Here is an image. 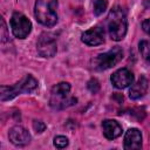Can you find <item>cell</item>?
<instances>
[{"instance_id": "1", "label": "cell", "mask_w": 150, "mask_h": 150, "mask_svg": "<svg viewBox=\"0 0 150 150\" xmlns=\"http://www.w3.org/2000/svg\"><path fill=\"white\" fill-rule=\"evenodd\" d=\"M107 23H108L109 35L112 40L120 41L125 36L128 21H127V13L122 7L115 6L110 9L108 14Z\"/></svg>"}, {"instance_id": "2", "label": "cell", "mask_w": 150, "mask_h": 150, "mask_svg": "<svg viewBox=\"0 0 150 150\" xmlns=\"http://www.w3.org/2000/svg\"><path fill=\"white\" fill-rule=\"evenodd\" d=\"M56 8V0H36L34 7V15L41 25L46 27H53L57 22Z\"/></svg>"}, {"instance_id": "3", "label": "cell", "mask_w": 150, "mask_h": 150, "mask_svg": "<svg viewBox=\"0 0 150 150\" xmlns=\"http://www.w3.org/2000/svg\"><path fill=\"white\" fill-rule=\"evenodd\" d=\"M76 97L70 95V84L67 82H60L55 84L50 93L49 104L53 109L61 110L76 103Z\"/></svg>"}, {"instance_id": "4", "label": "cell", "mask_w": 150, "mask_h": 150, "mask_svg": "<svg viewBox=\"0 0 150 150\" xmlns=\"http://www.w3.org/2000/svg\"><path fill=\"white\" fill-rule=\"evenodd\" d=\"M38 87V81L32 76V75H25L18 83L14 86H2L1 87V93L0 97L1 101H7L12 100L15 96L23 94V93H30Z\"/></svg>"}, {"instance_id": "5", "label": "cell", "mask_w": 150, "mask_h": 150, "mask_svg": "<svg viewBox=\"0 0 150 150\" xmlns=\"http://www.w3.org/2000/svg\"><path fill=\"white\" fill-rule=\"evenodd\" d=\"M123 52L120 47H114L110 50L98 54L94 60H93V67L96 70H105L111 67H114L116 63H118L122 60Z\"/></svg>"}, {"instance_id": "6", "label": "cell", "mask_w": 150, "mask_h": 150, "mask_svg": "<svg viewBox=\"0 0 150 150\" xmlns=\"http://www.w3.org/2000/svg\"><path fill=\"white\" fill-rule=\"evenodd\" d=\"M11 28L12 33L18 39H25L32 30V22L22 13L15 12L11 18Z\"/></svg>"}, {"instance_id": "7", "label": "cell", "mask_w": 150, "mask_h": 150, "mask_svg": "<svg viewBox=\"0 0 150 150\" xmlns=\"http://www.w3.org/2000/svg\"><path fill=\"white\" fill-rule=\"evenodd\" d=\"M38 53L42 57H53L56 54V40L49 33H42L36 42Z\"/></svg>"}, {"instance_id": "8", "label": "cell", "mask_w": 150, "mask_h": 150, "mask_svg": "<svg viewBox=\"0 0 150 150\" xmlns=\"http://www.w3.org/2000/svg\"><path fill=\"white\" fill-rule=\"evenodd\" d=\"M111 83L115 88L117 89H124L127 87H129L130 84H132L134 82V75L132 73L127 69V68H121L118 70H116L112 75H111Z\"/></svg>"}, {"instance_id": "9", "label": "cell", "mask_w": 150, "mask_h": 150, "mask_svg": "<svg viewBox=\"0 0 150 150\" xmlns=\"http://www.w3.org/2000/svg\"><path fill=\"white\" fill-rule=\"evenodd\" d=\"M81 40L88 46H98L104 42V30L100 26L93 27L82 34Z\"/></svg>"}, {"instance_id": "10", "label": "cell", "mask_w": 150, "mask_h": 150, "mask_svg": "<svg viewBox=\"0 0 150 150\" xmlns=\"http://www.w3.org/2000/svg\"><path fill=\"white\" fill-rule=\"evenodd\" d=\"M8 137H9V141L14 145H18V146H23V145L28 144L30 141L29 132L21 125H15V127L11 128V130L8 132Z\"/></svg>"}, {"instance_id": "11", "label": "cell", "mask_w": 150, "mask_h": 150, "mask_svg": "<svg viewBox=\"0 0 150 150\" xmlns=\"http://www.w3.org/2000/svg\"><path fill=\"white\" fill-rule=\"evenodd\" d=\"M142 148V134L136 128H130L124 136V149L137 150Z\"/></svg>"}, {"instance_id": "12", "label": "cell", "mask_w": 150, "mask_h": 150, "mask_svg": "<svg viewBox=\"0 0 150 150\" xmlns=\"http://www.w3.org/2000/svg\"><path fill=\"white\" fill-rule=\"evenodd\" d=\"M149 81L145 76H141L136 83H134L129 90V96L131 100H138L143 97L148 90Z\"/></svg>"}, {"instance_id": "13", "label": "cell", "mask_w": 150, "mask_h": 150, "mask_svg": "<svg viewBox=\"0 0 150 150\" xmlns=\"http://www.w3.org/2000/svg\"><path fill=\"white\" fill-rule=\"evenodd\" d=\"M103 135L108 139H115L122 134V127L114 120H105L102 123Z\"/></svg>"}, {"instance_id": "14", "label": "cell", "mask_w": 150, "mask_h": 150, "mask_svg": "<svg viewBox=\"0 0 150 150\" xmlns=\"http://www.w3.org/2000/svg\"><path fill=\"white\" fill-rule=\"evenodd\" d=\"M138 48H139L142 57L150 64V41L142 40L139 42V45H138Z\"/></svg>"}, {"instance_id": "15", "label": "cell", "mask_w": 150, "mask_h": 150, "mask_svg": "<svg viewBox=\"0 0 150 150\" xmlns=\"http://www.w3.org/2000/svg\"><path fill=\"white\" fill-rule=\"evenodd\" d=\"M108 2L107 0H94L93 1V7H94V14L96 16L101 15L105 9H107Z\"/></svg>"}, {"instance_id": "16", "label": "cell", "mask_w": 150, "mask_h": 150, "mask_svg": "<svg viewBox=\"0 0 150 150\" xmlns=\"http://www.w3.org/2000/svg\"><path fill=\"white\" fill-rule=\"evenodd\" d=\"M54 145L59 149L66 148L68 145V138L66 136H56L54 138Z\"/></svg>"}, {"instance_id": "17", "label": "cell", "mask_w": 150, "mask_h": 150, "mask_svg": "<svg viewBox=\"0 0 150 150\" xmlns=\"http://www.w3.org/2000/svg\"><path fill=\"white\" fill-rule=\"evenodd\" d=\"M87 87H88V89H89L93 94H95V93H97L98 89H100V83H98V81H97L96 79H91V80L88 82Z\"/></svg>"}, {"instance_id": "18", "label": "cell", "mask_w": 150, "mask_h": 150, "mask_svg": "<svg viewBox=\"0 0 150 150\" xmlns=\"http://www.w3.org/2000/svg\"><path fill=\"white\" fill-rule=\"evenodd\" d=\"M33 128H34V130L36 132H42L46 129V124L42 121H40V120H35L33 122Z\"/></svg>"}, {"instance_id": "19", "label": "cell", "mask_w": 150, "mask_h": 150, "mask_svg": "<svg viewBox=\"0 0 150 150\" xmlns=\"http://www.w3.org/2000/svg\"><path fill=\"white\" fill-rule=\"evenodd\" d=\"M142 28H143V30H144L148 35H150V19H146V20L143 21Z\"/></svg>"}]
</instances>
